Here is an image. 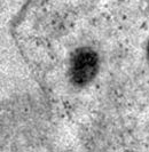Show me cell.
Here are the masks:
<instances>
[{
	"mask_svg": "<svg viewBox=\"0 0 149 152\" xmlns=\"http://www.w3.org/2000/svg\"><path fill=\"white\" fill-rule=\"evenodd\" d=\"M101 60L97 50L89 46H80L74 49L68 61L67 75L70 85L83 89L89 87L100 72Z\"/></svg>",
	"mask_w": 149,
	"mask_h": 152,
	"instance_id": "6da1fadb",
	"label": "cell"
},
{
	"mask_svg": "<svg viewBox=\"0 0 149 152\" xmlns=\"http://www.w3.org/2000/svg\"><path fill=\"white\" fill-rule=\"evenodd\" d=\"M146 60L149 65V38L147 40V44H146Z\"/></svg>",
	"mask_w": 149,
	"mask_h": 152,
	"instance_id": "7a4b0ae2",
	"label": "cell"
}]
</instances>
